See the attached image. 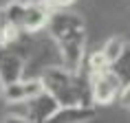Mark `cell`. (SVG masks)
<instances>
[{
    "mask_svg": "<svg viewBox=\"0 0 130 123\" xmlns=\"http://www.w3.org/2000/svg\"><path fill=\"white\" fill-rule=\"evenodd\" d=\"M82 70L90 79V90H93V103L99 106H108L115 99H119L123 90V84L119 81V77L112 73L110 64L102 55V51L88 53L82 64Z\"/></svg>",
    "mask_w": 130,
    "mask_h": 123,
    "instance_id": "cell-1",
    "label": "cell"
},
{
    "mask_svg": "<svg viewBox=\"0 0 130 123\" xmlns=\"http://www.w3.org/2000/svg\"><path fill=\"white\" fill-rule=\"evenodd\" d=\"M57 44V53H60V62L64 68H69L71 73H77L82 68L84 59H86V31L82 33H75L71 37H64V40L55 42Z\"/></svg>",
    "mask_w": 130,
    "mask_h": 123,
    "instance_id": "cell-2",
    "label": "cell"
},
{
    "mask_svg": "<svg viewBox=\"0 0 130 123\" xmlns=\"http://www.w3.org/2000/svg\"><path fill=\"white\" fill-rule=\"evenodd\" d=\"M46 31L53 37V42H60L64 37H71V35H75V33L86 31V27H84L82 15L60 9V11H53L51 13V18L46 22Z\"/></svg>",
    "mask_w": 130,
    "mask_h": 123,
    "instance_id": "cell-3",
    "label": "cell"
},
{
    "mask_svg": "<svg viewBox=\"0 0 130 123\" xmlns=\"http://www.w3.org/2000/svg\"><path fill=\"white\" fill-rule=\"evenodd\" d=\"M42 92H44V88H42L40 77H22V79H18V81L2 88V99L11 106V103L31 101V99H35Z\"/></svg>",
    "mask_w": 130,
    "mask_h": 123,
    "instance_id": "cell-4",
    "label": "cell"
},
{
    "mask_svg": "<svg viewBox=\"0 0 130 123\" xmlns=\"http://www.w3.org/2000/svg\"><path fill=\"white\" fill-rule=\"evenodd\" d=\"M22 77H24V59L18 53L5 48L0 53V86L5 88Z\"/></svg>",
    "mask_w": 130,
    "mask_h": 123,
    "instance_id": "cell-5",
    "label": "cell"
},
{
    "mask_svg": "<svg viewBox=\"0 0 130 123\" xmlns=\"http://www.w3.org/2000/svg\"><path fill=\"white\" fill-rule=\"evenodd\" d=\"M95 119L93 106H60L46 123H88Z\"/></svg>",
    "mask_w": 130,
    "mask_h": 123,
    "instance_id": "cell-6",
    "label": "cell"
},
{
    "mask_svg": "<svg viewBox=\"0 0 130 123\" xmlns=\"http://www.w3.org/2000/svg\"><path fill=\"white\" fill-rule=\"evenodd\" d=\"M110 68H112V73L119 77V81H121L123 86H130V44H126L123 53L119 55L117 62L110 64Z\"/></svg>",
    "mask_w": 130,
    "mask_h": 123,
    "instance_id": "cell-7",
    "label": "cell"
},
{
    "mask_svg": "<svg viewBox=\"0 0 130 123\" xmlns=\"http://www.w3.org/2000/svg\"><path fill=\"white\" fill-rule=\"evenodd\" d=\"M126 44H128V42L123 40V37H110V40L106 42L102 48H99V51H102V55L106 57V62H108V64H112V62L119 59V55L123 53Z\"/></svg>",
    "mask_w": 130,
    "mask_h": 123,
    "instance_id": "cell-8",
    "label": "cell"
},
{
    "mask_svg": "<svg viewBox=\"0 0 130 123\" xmlns=\"http://www.w3.org/2000/svg\"><path fill=\"white\" fill-rule=\"evenodd\" d=\"M22 31L18 27H13V24H9V22H2L0 24V44H2V48H9L11 44H15V42L22 37Z\"/></svg>",
    "mask_w": 130,
    "mask_h": 123,
    "instance_id": "cell-9",
    "label": "cell"
},
{
    "mask_svg": "<svg viewBox=\"0 0 130 123\" xmlns=\"http://www.w3.org/2000/svg\"><path fill=\"white\" fill-rule=\"evenodd\" d=\"M0 123H33V121H31V119H27V116H20V114H11V112H7V116H5Z\"/></svg>",
    "mask_w": 130,
    "mask_h": 123,
    "instance_id": "cell-10",
    "label": "cell"
},
{
    "mask_svg": "<svg viewBox=\"0 0 130 123\" xmlns=\"http://www.w3.org/2000/svg\"><path fill=\"white\" fill-rule=\"evenodd\" d=\"M119 101H121L123 108H128V110H130V86H123L121 95H119Z\"/></svg>",
    "mask_w": 130,
    "mask_h": 123,
    "instance_id": "cell-11",
    "label": "cell"
},
{
    "mask_svg": "<svg viewBox=\"0 0 130 123\" xmlns=\"http://www.w3.org/2000/svg\"><path fill=\"white\" fill-rule=\"evenodd\" d=\"M48 2H51L53 7H57V9H66V7H71L75 0H48Z\"/></svg>",
    "mask_w": 130,
    "mask_h": 123,
    "instance_id": "cell-12",
    "label": "cell"
},
{
    "mask_svg": "<svg viewBox=\"0 0 130 123\" xmlns=\"http://www.w3.org/2000/svg\"><path fill=\"white\" fill-rule=\"evenodd\" d=\"M0 24H2V11H0Z\"/></svg>",
    "mask_w": 130,
    "mask_h": 123,
    "instance_id": "cell-13",
    "label": "cell"
}]
</instances>
